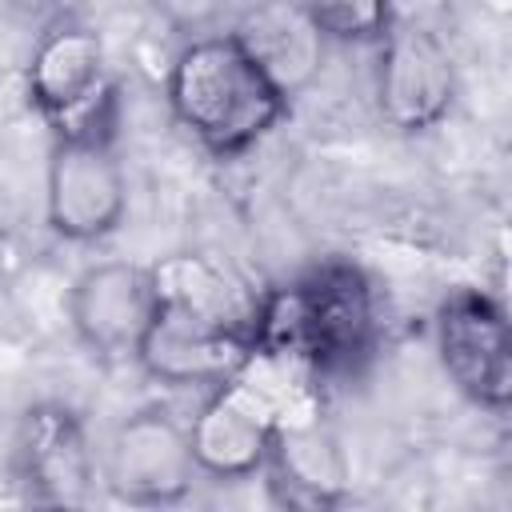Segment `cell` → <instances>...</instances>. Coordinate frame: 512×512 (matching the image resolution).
Returning a JSON list of instances; mask_svg holds the SVG:
<instances>
[{"label": "cell", "mask_w": 512, "mask_h": 512, "mask_svg": "<svg viewBox=\"0 0 512 512\" xmlns=\"http://www.w3.org/2000/svg\"><path fill=\"white\" fill-rule=\"evenodd\" d=\"M252 352L308 364L320 380L356 372L380 332L376 288L352 260H320L288 284L264 288L244 320Z\"/></svg>", "instance_id": "1"}, {"label": "cell", "mask_w": 512, "mask_h": 512, "mask_svg": "<svg viewBox=\"0 0 512 512\" xmlns=\"http://www.w3.org/2000/svg\"><path fill=\"white\" fill-rule=\"evenodd\" d=\"M164 96L176 124L216 160L260 144L292 104L232 28L192 36L168 64Z\"/></svg>", "instance_id": "2"}, {"label": "cell", "mask_w": 512, "mask_h": 512, "mask_svg": "<svg viewBox=\"0 0 512 512\" xmlns=\"http://www.w3.org/2000/svg\"><path fill=\"white\" fill-rule=\"evenodd\" d=\"M116 84L52 128L48 172H44V216L48 228L68 244H96L124 224L128 176L116 152Z\"/></svg>", "instance_id": "3"}, {"label": "cell", "mask_w": 512, "mask_h": 512, "mask_svg": "<svg viewBox=\"0 0 512 512\" xmlns=\"http://www.w3.org/2000/svg\"><path fill=\"white\" fill-rule=\"evenodd\" d=\"M448 384L476 408L504 416L512 404V328L504 304L472 284L452 288L432 320Z\"/></svg>", "instance_id": "4"}, {"label": "cell", "mask_w": 512, "mask_h": 512, "mask_svg": "<svg viewBox=\"0 0 512 512\" xmlns=\"http://www.w3.org/2000/svg\"><path fill=\"white\" fill-rule=\"evenodd\" d=\"M376 112L388 128L420 136L436 128L456 104V60L448 44L424 24H392L376 44Z\"/></svg>", "instance_id": "5"}, {"label": "cell", "mask_w": 512, "mask_h": 512, "mask_svg": "<svg viewBox=\"0 0 512 512\" xmlns=\"http://www.w3.org/2000/svg\"><path fill=\"white\" fill-rule=\"evenodd\" d=\"M252 356L244 324L156 304L132 360L144 376L168 388H216L232 380Z\"/></svg>", "instance_id": "6"}, {"label": "cell", "mask_w": 512, "mask_h": 512, "mask_svg": "<svg viewBox=\"0 0 512 512\" xmlns=\"http://www.w3.org/2000/svg\"><path fill=\"white\" fill-rule=\"evenodd\" d=\"M196 460L188 448V424L164 408H144L120 420L104 448V484L112 496L160 508L176 504L196 484Z\"/></svg>", "instance_id": "7"}, {"label": "cell", "mask_w": 512, "mask_h": 512, "mask_svg": "<svg viewBox=\"0 0 512 512\" xmlns=\"http://www.w3.org/2000/svg\"><path fill=\"white\" fill-rule=\"evenodd\" d=\"M12 472L40 504H84L96 484V456L80 412L64 400H36L12 436Z\"/></svg>", "instance_id": "8"}, {"label": "cell", "mask_w": 512, "mask_h": 512, "mask_svg": "<svg viewBox=\"0 0 512 512\" xmlns=\"http://www.w3.org/2000/svg\"><path fill=\"white\" fill-rule=\"evenodd\" d=\"M276 432V412L244 380L232 376L204 392L196 416L188 420V448L200 476L248 480L260 476Z\"/></svg>", "instance_id": "9"}, {"label": "cell", "mask_w": 512, "mask_h": 512, "mask_svg": "<svg viewBox=\"0 0 512 512\" xmlns=\"http://www.w3.org/2000/svg\"><path fill=\"white\" fill-rule=\"evenodd\" d=\"M108 88V56L96 28L60 16L36 36L24 64V96L48 120V128L72 120Z\"/></svg>", "instance_id": "10"}, {"label": "cell", "mask_w": 512, "mask_h": 512, "mask_svg": "<svg viewBox=\"0 0 512 512\" xmlns=\"http://www.w3.org/2000/svg\"><path fill=\"white\" fill-rule=\"evenodd\" d=\"M156 312L152 276L144 264L100 260L68 288V324L96 356H132Z\"/></svg>", "instance_id": "11"}, {"label": "cell", "mask_w": 512, "mask_h": 512, "mask_svg": "<svg viewBox=\"0 0 512 512\" xmlns=\"http://www.w3.org/2000/svg\"><path fill=\"white\" fill-rule=\"evenodd\" d=\"M268 492L284 508H336L348 500V456L324 416L284 424L272 432L268 460L260 468Z\"/></svg>", "instance_id": "12"}, {"label": "cell", "mask_w": 512, "mask_h": 512, "mask_svg": "<svg viewBox=\"0 0 512 512\" xmlns=\"http://www.w3.org/2000/svg\"><path fill=\"white\" fill-rule=\"evenodd\" d=\"M232 32L264 64V72L284 88L288 100L312 84L324 60V36L304 16L300 0H256L248 4V12Z\"/></svg>", "instance_id": "13"}, {"label": "cell", "mask_w": 512, "mask_h": 512, "mask_svg": "<svg viewBox=\"0 0 512 512\" xmlns=\"http://www.w3.org/2000/svg\"><path fill=\"white\" fill-rule=\"evenodd\" d=\"M148 276H152V292H156V304H168V308H188V312H204V316H220V320H232V324H244L228 296V272L220 264H212L208 256L200 252H172L156 264H148Z\"/></svg>", "instance_id": "14"}, {"label": "cell", "mask_w": 512, "mask_h": 512, "mask_svg": "<svg viewBox=\"0 0 512 512\" xmlns=\"http://www.w3.org/2000/svg\"><path fill=\"white\" fill-rule=\"evenodd\" d=\"M324 44H380L396 24L392 0H300Z\"/></svg>", "instance_id": "15"}, {"label": "cell", "mask_w": 512, "mask_h": 512, "mask_svg": "<svg viewBox=\"0 0 512 512\" xmlns=\"http://www.w3.org/2000/svg\"><path fill=\"white\" fill-rule=\"evenodd\" d=\"M12 12H24V16H32V12H44L52 0H4Z\"/></svg>", "instance_id": "16"}]
</instances>
